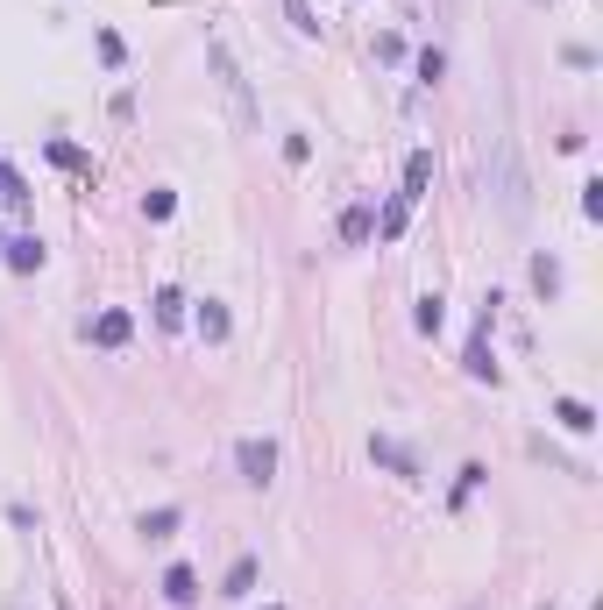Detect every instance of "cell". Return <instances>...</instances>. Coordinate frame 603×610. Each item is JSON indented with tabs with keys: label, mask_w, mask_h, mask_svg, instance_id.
<instances>
[{
	"label": "cell",
	"mask_w": 603,
	"mask_h": 610,
	"mask_svg": "<svg viewBox=\"0 0 603 610\" xmlns=\"http://www.w3.org/2000/svg\"><path fill=\"white\" fill-rule=\"evenodd\" d=\"M206 57H213V71H220V86H228V100H235V121L242 128H256V107H249V79H242V64H235V50L228 43H206Z\"/></svg>",
	"instance_id": "1"
},
{
	"label": "cell",
	"mask_w": 603,
	"mask_h": 610,
	"mask_svg": "<svg viewBox=\"0 0 603 610\" xmlns=\"http://www.w3.org/2000/svg\"><path fill=\"white\" fill-rule=\"evenodd\" d=\"M235 469H242L249 490H270V476H277V440H242V447H235Z\"/></svg>",
	"instance_id": "2"
},
{
	"label": "cell",
	"mask_w": 603,
	"mask_h": 610,
	"mask_svg": "<svg viewBox=\"0 0 603 610\" xmlns=\"http://www.w3.org/2000/svg\"><path fill=\"white\" fill-rule=\"evenodd\" d=\"M43 256H50V249H43L36 235H15L8 249H0V263H8L15 277H36V270H43Z\"/></svg>",
	"instance_id": "3"
},
{
	"label": "cell",
	"mask_w": 603,
	"mask_h": 610,
	"mask_svg": "<svg viewBox=\"0 0 603 610\" xmlns=\"http://www.w3.org/2000/svg\"><path fill=\"white\" fill-rule=\"evenodd\" d=\"M369 462H384L391 476H405V483H419V462H412V454H405L398 440H384V433H376V440H369Z\"/></svg>",
	"instance_id": "4"
},
{
	"label": "cell",
	"mask_w": 603,
	"mask_h": 610,
	"mask_svg": "<svg viewBox=\"0 0 603 610\" xmlns=\"http://www.w3.org/2000/svg\"><path fill=\"white\" fill-rule=\"evenodd\" d=\"M369 235H376V206H369V199H355V206L341 213V242H348V249H362Z\"/></svg>",
	"instance_id": "5"
},
{
	"label": "cell",
	"mask_w": 603,
	"mask_h": 610,
	"mask_svg": "<svg viewBox=\"0 0 603 610\" xmlns=\"http://www.w3.org/2000/svg\"><path fill=\"white\" fill-rule=\"evenodd\" d=\"M192 327H199V341H213V348L235 334V320H228V305H220V298H206V305H199V320H192Z\"/></svg>",
	"instance_id": "6"
},
{
	"label": "cell",
	"mask_w": 603,
	"mask_h": 610,
	"mask_svg": "<svg viewBox=\"0 0 603 610\" xmlns=\"http://www.w3.org/2000/svg\"><path fill=\"white\" fill-rule=\"evenodd\" d=\"M426 185H433V149H412V157H405V192H398V199H426Z\"/></svg>",
	"instance_id": "7"
},
{
	"label": "cell",
	"mask_w": 603,
	"mask_h": 610,
	"mask_svg": "<svg viewBox=\"0 0 603 610\" xmlns=\"http://www.w3.org/2000/svg\"><path fill=\"white\" fill-rule=\"evenodd\" d=\"M128 334H135V320H128V313H121V305H107V313H100V320H93V341H100V348H121V341H128Z\"/></svg>",
	"instance_id": "8"
},
{
	"label": "cell",
	"mask_w": 603,
	"mask_h": 610,
	"mask_svg": "<svg viewBox=\"0 0 603 610\" xmlns=\"http://www.w3.org/2000/svg\"><path fill=\"white\" fill-rule=\"evenodd\" d=\"M178 525H185V504H157V511H142V540H171Z\"/></svg>",
	"instance_id": "9"
},
{
	"label": "cell",
	"mask_w": 603,
	"mask_h": 610,
	"mask_svg": "<svg viewBox=\"0 0 603 610\" xmlns=\"http://www.w3.org/2000/svg\"><path fill=\"white\" fill-rule=\"evenodd\" d=\"M164 603H178V610H185V603H199V575H192L185 561H178V568H164Z\"/></svg>",
	"instance_id": "10"
},
{
	"label": "cell",
	"mask_w": 603,
	"mask_h": 610,
	"mask_svg": "<svg viewBox=\"0 0 603 610\" xmlns=\"http://www.w3.org/2000/svg\"><path fill=\"white\" fill-rule=\"evenodd\" d=\"M256 575H263V568H256V554H242V561L228 568V582H220V596H228V603H242V596L256 589Z\"/></svg>",
	"instance_id": "11"
},
{
	"label": "cell",
	"mask_w": 603,
	"mask_h": 610,
	"mask_svg": "<svg viewBox=\"0 0 603 610\" xmlns=\"http://www.w3.org/2000/svg\"><path fill=\"white\" fill-rule=\"evenodd\" d=\"M554 419H561V433H596V412H589L582 398H561V405H554Z\"/></svg>",
	"instance_id": "12"
},
{
	"label": "cell",
	"mask_w": 603,
	"mask_h": 610,
	"mask_svg": "<svg viewBox=\"0 0 603 610\" xmlns=\"http://www.w3.org/2000/svg\"><path fill=\"white\" fill-rule=\"evenodd\" d=\"M149 305H157V327H185V291H178V284H164Z\"/></svg>",
	"instance_id": "13"
},
{
	"label": "cell",
	"mask_w": 603,
	"mask_h": 610,
	"mask_svg": "<svg viewBox=\"0 0 603 610\" xmlns=\"http://www.w3.org/2000/svg\"><path fill=\"white\" fill-rule=\"evenodd\" d=\"M0 206H29V178H22L8 157H0Z\"/></svg>",
	"instance_id": "14"
},
{
	"label": "cell",
	"mask_w": 603,
	"mask_h": 610,
	"mask_svg": "<svg viewBox=\"0 0 603 610\" xmlns=\"http://www.w3.org/2000/svg\"><path fill=\"white\" fill-rule=\"evenodd\" d=\"M476 483H483V462H462V469H455V490H447V504L462 511V504L476 497Z\"/></svg>",
	"instance_id": "15"
},
{
	"label": "cell",
	"mask_w": 603,
	"mask_h": 610,
	"mask_svg": "<svg viewBox=\"0 0 603 610\" xmlns=\"http://www.w3.org/2000/svg\"><path fill=\"white\" fill-rule=\"evenodd\" d=\"M405 220H412V199H391V206H384V220H376V235L398 242V235H405Z\"/></svg>",
	"instance_id": "16"
},
{
	"label": "cell",
	"mask_w": 603,
	"mask_h": 610,
	"mask_svg": "<svg viewBox=\"0 0 603 610\" xmlns=\"http://www.w3.org/2000/svg\"><path fill=\"white\" fill-rule=\"evenodd\" d=\"M412 64H419V86H440V79H447V50H433V43H426Z\"/></svg>",
	"instance_id": "17"
},
{
	"label": "cell",
	"mask_w": 603,
	"mask_h": 610,
	"mask_svg": "<svg viewBox=\"0 0 603 610\" xmlns=\"http://www.w3.org/2000/svg\"><path fill=\"white\" fill-rule=\"evenodd\" d=\"M440 327H447V298L426 291V298H419V334H440Z\"/></svg>",
	"instance_id": "18"
},
{
	"label": "cell",
	"mask_w": 603,
	"mask_h": 610,
	"mask_svg": "<svg viewBox=\"0 0 603 610\" xmlns=\"http://www.w3.org/2000/svg\"><path fill=\"white\" fill-rule=\"evenodd\" d=\"M533 291H540V298L561 291V263H554V256H533Z\"/></svg>",
	"instance_id": "19"
},
{
	"label": "cell",
	"mask_w": 603,
	"mask_h": 610,
	"mask_svg": "<svg viewBox=\"0 0 603 610\" xmlns=\"http://www.w3.org/2000/svg\"><path fill=\"white\" fill-rule=\"evenodd\" d=\"M284 15H291V29H298V36H320V15H313V0H284Z\"/></svg>",
	"instance_id": "20"
},
{
	"label": "cell",
	"mask_w": 603,
	"mask_h": 610,
	"mask_svg": "<svg viewBox=\"0 0 603 610\" xmlns=\"http://www.w3.org/2000/svg\"><path fill=\"white\" fill-rule=\"evenodd\" d=\"M50 164L57 171H86V149L79 142H50Z\"/></svg>",
	"instance_id": "21"
},
{
	"label": "cell",
	"mask_w": 603,
	"mask_h": 610,
	"mask_svg": "<svg viewBox=\"0 0 603 610\" xmlns=\"http://www.w3.org/2000/svg\"><path fill=\"white\" fill-rule=\"evenodd\" d=\"M142 213H149V220H171V213H178V192H149Z\"/></svg>",
	"instance_id": "22"
},
{
	"label": "cell",
	"mask_w": 603,
	"mask_h": 610,
	"mask_svg": "<svg viewBox=\"0 0 603 610\" xmlns=\"http://www.w3.org/2000/svg\"><path fill=\"white\" fill-rule=\"evenodd\" d=\"M100 57H107V64H114V71H121V64H128V43H121V36H114V29H100Z\"/></svg>",
	"instance_id": "23"
},
{
	"label": "cell",
	"mask_w": 603,
	"mask_h": 610,
	"mask_svg": "<svg viewBox=\"0 0 603 610\" xmlns=\"http://www.w3.org/2000/svg\"><path fill=\"white\" fill-rule=\"evenodd\" d=\"M582 213L603 220V178H582Z\"/></svg>",
	"instance_id": "24"
},
{
	"label": "cell",
	"mask_w": 603,
	"mask_h": 610,
	"mask_svg": "<svg viewBox=\"0 0 603 610\" xmlns=\"http://www.w3.org/2000/svg\"><path fill=\"white\" fill-rule=\"evenodd\" d=\"M376 57H384V64H405V36H376Z\"/></svg>",
	"instance_id": "25"
},
{
	"label": "cell",
	"mask_w": 603,
	"mask_h": 610,
	"mask_svg": "<svg viewBox=\"0 0 603 610\" xmlns=\"http://www.w3.org/2000/svg\"><path fill=\"white\" fill-rule=\"evenodd\" d=\"M0 249H8V235H0Z\"/></svg>",
	"instance_id": "26"
},
{
	"label": "cell",
	"mask_w": 603,
	"mask_h": 610,
	"mask_svg": "<svg viewBox=\"0 0 603 610\" xmlns=\"http://www.w3.org/2000/svg\"><path fill=\"white\" fill-rule=\"evenodd\" d=\"M270 610H277V603H270Z\"/></svg>",
	"instance_id": "27"
}]
</instances>
